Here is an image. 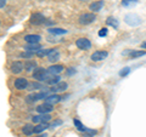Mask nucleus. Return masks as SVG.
<instances>
[{
  "mask_svg": "<svg viewBox=\"0 0 146 137\" xmlns=\"http://www.w3.org/2000/svg\"><path fill=\"white\" fill-rule=\"evenodd\" d=\"M49 74H50L49 70H45L44 68L38 67V68H35L34 72H33V78L38 81H48L50 79Z\"/></svg>",
  "mask_w": 146,
  "mask_h": 137,
  "instance_id": "obj_1",
  "label": "nucleus"
},
{
  "mask_svg": "<svg viewBox=\"0 0 146 137\" xmlns=\"http://www.w3.org/2000/svg\"><path fill=\"white\" fill-rule=\"evenodd\" d=\"M124 22L131 27H135L141 23V18L138 15H135V13H128L124 17Z\"/></svg>",
  "mask_w": 146,
  "mask_h": 137,
  "instance_id": "obj_2",
  "label": "nucleus"
},
{
  "mask_svg": "<svg viewBox=\"0 0 146 137\" xmlns=\"http://www.w3.org/2000/svg\"><path fill=\"white\" fill-rule=\"evenodd\" d=\"M95 18H96V16H95L94 13H84V15H82L79 17V23L80 24H90L95 21Z\"/></svg>",
  "mask_w": 146,
  "mask_h": 137,
  "instance_id": "obj_3",
  "label": "nucleus"
},
{
  "mask_svg": "<svg viewBox=\"0 0 146 137\" xmlns=\"http://www.w3.org/2000/svg\"><path fill=\"white\" fill-rule=\"evenodd\" d=\"M76 45H77V47L80 49V50H89L91 47V43L86 38H79V39H77Z\"/></svg>",
  "mask_w": 146,
  "mask_h": 137,
  "instance_id": "obj_4",
  "label": "nucleus"
},
{
  "mask_svg": "<svg viewBox=\"0 0 146 137\" xmlns=\"http://www.w3.org/2000/svg\"><path fill=\"white\" fill-rule=\"evenodd\" d=\"M31 23L34 26H39L45 23V17L42 15V13H33L31 16Z\"/></svg>",
  "mask_w": 146,
  "mask_h": 137,
  "instance_id": "obj_5",
  "label": "nucleus"
},
{
  "mask_svg": "<svg viewBox=\"0 0 146 137\" xmlns=\"http://www.w3.org/2000/svg\"><path fill=\"white\" fill-rule=\"evenodd\" d=\"M50 119H51V115L48 114H39V115H35L32 118V121L35 123V124H40V123H48Z\"/></svg>",
  "mask_w": 146,
  "mask_h": 137,
  "instance_id": "obj_6",
  "label": "nucleus"
},
{
  "mask_svg": "<svg viewBox=\"0 0 146 137\" xmlns=\"http://www.w3.org/2000/svg\"><path fill=\"white\" fill-rule=\"evenodd\" d=\"M52 111H54V106L52 104H49V103H44V104H40V106L36 107V112L40 114H48Z\"/></svg>",
  "mask_w": 146,
  "mask_h": 137,
  "instance_id": "obj_7",
  "label": "nucleus"
},
{
  "mask_svg": "<svg viewBox=\"0 0 146 137\" xmlns=\"http://www.w3.org/2000/svg\"><path fill=\"white\" fill-rule=\"evenodd\" d=\"M108 56L107 51H95L93 55H91V61L98 62V61H102Z\"/></svg>",
  "mask_w": 146,
  "mask_h": 137,
  "instance_id": "obj_8",
  "label": "nucleus"
},
{
  "mask_svg": "<svg viewBox=\"0 0 146 137\" xmlns=\"http://www.w3.org/2000/svg\"><path fill=\"white\" fill-rule=\"evenodd\" d=\"M63 97H61V96H58V95H56V94H54V95H49V96H46L45 97V103H49V104H56V103H58L61 101Z\"/></svg>",
  "mask_w": 146,
  "mask_h": 137,
  "instance_id": "obj_9",
  "label": "nucleus"
},
{
  "mask_svg": "<svg viewBox=\"0 0 146 137\" xmlns=\"http://www.w3.org/2000/svg\"><path fill=\"white\" fill-rule=\"evenodd\" d=\"M48 58L50 62H56L60 60V52L57 49H50L49 53H48Z\"/></svg>",
  "mask_w": 146,
  "mask_h": 137,
  "instance_id": "obj_10",
  "label": "nucleus"
},
{
  "mask_svg": "<svg viewBox=\"0 0 146 137\" xmlns=\"http://www.w3.org/2000/svg\"><path fill=\"white\" fill-rule=\"evenodd\" d=\"M42 40V36L38 35V34H28L25 36V41L28 43V44H35V43H39Z\"/></svg>",
  "mask_w": 146,
  "mask_h": 137,
  "instance_id": "obj_11",
  "label": "nucleus"
},
{
  "mask_svg": "<svg viewBox=\"0 0 146 137\" xmlns=\"http://www.w3.org/2000/svg\"><path fill=\"white\" fill-rule=\"evenodd\" d=\"M28 86V81H27L26 78H18L15 80V88L17 90H23Z\"/></svg>",
  "mask_w": 146,
  "mask_h": 137,
  "instance_id": "obj_12",
  "label": "nucleus"
},
{
  "mask_svg": "<svg viewBox=\"0 0 146 137\" xmlns=\"http://www.w3.org/2000/svg\"><path fill=\"white\" fill-rule=\"evenodd\" d=\"M23 63L22 62H13L11 65V72L15 73V74H18V73H21L22 70H23Z\"/></svg>",
  "mask_w": 146,
  "mask_h": 137,
  "instance_id": "obj_13",
  "label": "nucleus"
},
{
  "mask_svg": "<svg viewBox=\"0 0 146 137\" xmlns=\"http://www.w3.org/2000/svg\"><path fill=\"white\" fill-rule=\"evenodd\" d=\"M67 83H58L56 85H54V88L50 89L51 92H61V91H65L67 90Z\"/></svg>",
  "mask_w": 146,
  "mask_h": 137,
  "instance_id": "obj_14",
  "label": "nucleus"
},
{
  "mask_svg": "<svg viewBox=\"0 0 146 137\" xmlns=\"http://www.w3.org/2000/svg\"><path fill=\"white\" fill-rule=\"evenodd\" d=\"M102 6H104V1H102V0H98V1L91 3V4H90V6H89V9H90L91 11L98 12V11L101 10Z\"/></svg>",
  "mask_w": 146,
  "mask_h": 137,
  "instance_id": "obj_15",
  "label": "nucleus"
},
{
  "mask_svg": "<svg viewBox=\"0 0 146 137\" xmlns=\"http://www.w3.org/2000/svg\"><path fill=\"white\" fill-rule=\"evenodd\" d=\"M46 96H48L46 92H40V94H35V95H31V96H28L27 101H28V102H34V101H38V99H42L44 97H46Z\"/></svg>",
  "mask_w": 146,
  "mask_h": 137,
  "instance_id": "obj_16",
  "label": "nucleus"
},
{
  "mask_svg": "<svg viewBox=\"0 0 146 137\" xmlns=\"http://www.w3.org/2000/svg\"><path fill=\"white\" fill-rule=\"evenodd\" d=\"M49 73L50 74H60V73L63 70V66H60V65H54V66H51V67H49Z\"/></svg>",
  "mask_w": 146,
  "mask_h": 137,
  "instance_id": "obj_17",
  "label": "nucleus"
},
{
  "mask_svg": "<svg viewBox=\"0 0 146 137\" xmlns=\"http://www.w3.org/2000/svg\"><path fill=\"white\" fill-rule=\"evenodd\" d=\"M49 124L48 123H40V124H38L36 126H34V134H39V132H43L44 130L49 129Z\"/></svg>",
  "mask_w": 146,
  "mask_h": 137,
  "instance_id": "obj_18",
  "label": "nucleus"
},
{
  "mask_svg": "<svg viewBox=\"0 0 146 137\" xmlns=\"http://www.w3.org/2000/svg\"><path fill=\"white\" fill-rule=\"evenodd\" d=\"M129 53L130 58H136V57H141V56H145L146 52L145 51H124L123 55H128Z\"/></svg>",
  "mask_w": 146,
  "mask_h": 137,
  "instance_id": "obj_19",
  "label": "nucleus"
},
{
  "mask_svg": "<svg viewBox=\"0 0 146 137\" xmlns=\"http://www.w3.org/2000/svg\"><path fill=\"white\" fill-rule=\"evenodd\" d=\"M42 49V46L39 45V43H35V44H28L27 46L25 47V50H27V51H32V52H36L38 50Z\"/></svg>",
  "mask_w": 146,
  "mask_h": 137,
  "instance_id": "obj_20",
  "label": "nucleus"
},
{
  "mask_svg": "<svg viewBox=\"0 0 146 137\" xmlns=\"http://www.w3.org/2000/svg\"><path fill=\"white\" fill-rule=\"evenodd\" d=\"M73 123H74L77 130H79L80 132H83V134H84V132H88V131L90 130V129H86V127H85L83 124H82V123H80L78 119H74V120H73Z\"/></svg>",
  "mask_w": 146,
  "mask_h": 137,
  "instance_id": "obj_21",
  "label": "nucleus"
},
{
  "mask_svg": "<svg viewBox=\"0 0 146 137\" xmlns=\"http://www.w3.org/2000/svg\"><path fill=\"white\" fill-rule=\"evenodd\" d=\"M22 131H23V134L27 135V136H29L32 134H34V126H32L31 124H26L23 126V129H22Z\"/></svg>",
  "mask_w": 146,
  "mask_h": 137,
  "instance_id": "obj_22",
  "label": "nucleus"
},
{
  "mask_svg": "<svg viewBox=\"0 0 146 137\" xmlns=\"http://www.w3.org/2000/svg\"><path fill=\"white\" fill-rule=\"evenodd\" d=\"M106 23H107L108 26H112L115 29H118V26H119L118 21L116 20V18H113V17H108L107 21H106Z\"/></svg>",
  "mask_w": 146,
  "mask_h": 137,
  "instance_id": "obj_23",
  "label": "nucleus"
},
{
  "mask_svg": "<svg viewBox=\"0 0 146 137\" xmlns=\"http://www.w3.org/2000/svg\"><path fill=\"white\" fill-rule=\"evenodd\" d=\"M48 32H49V33H51V34H56V35L67 33V30L66 29H62V28H49Z\"/></svg>",
  "mask_w": 146,
  "mask_h": 137,
  "instance_id": "obj_24",
  "label": "nucleus"
},
{
  "mask_svg": "<svg viewBox=\"0 0 146 137\" xmlns=\"http://www.w3.org/2000/svg\"><path fill=\"white\" fill-rule=\"evenodd\" d=\"M138 4V0H122V6L125 7H131Z\"/></svg>",
  "mask_w": 146,
  "mask_h": 137,
  "instance_id": "obj_25",
  "label": "nucleus"
},
{
  "mask_svg": "<svg viewBox=\"0 0 146 137\" xmlns=\"http://www.w3.org/2000/svg\"><path fill=\"white\" fill-rule=\"evenodd\" d=\"M60 80H61L60 76H58V75H55V76H50V79L46 81V83H48L49 85H56V84L60 83Z\"/></svg>",
  "mask_w": 146,
  "mask_h": 137,
  "instance_id": "obj_26",
  "label": "nucleus"
},
{
  "mask_svg": "<svg viewBox=\"0 0 146 137\" xmlns=\"http://www.w3.org/2000/svg\"><path fill=\"white\" fill-rule=\"evenodd\" d=\"M49 53V50H44V49H40L36 51V56L38 57H44V56H48Z\"/></svg>",
  "mask_w": 146,
  "mask_h": 137,
  "instance_id": "obj_27",
  "label": "nucleus"
},
{
  "mask_svg": "<svg viewBox=\"0 0 146 137\" xmlns=\"http://www.w3.org/2000/svg\"><path fill=\"white\" fill-rule=\"evenodd\" d=\"M35 67V62H27V63H25V68H26V70H28V72H31L33 68Z\"/></svg>",
  "mask_w": 146,
  "mask_h": 137,
  "instance_id": "obj_28",
  "label": "nucleus"
},
{
  "mask_svg": "<svg viewBox=\"0 0 146 137\" xmlns=\"http://www.w3.org/2000/svg\"><path fill=\"white\" fill-rule=\"evenodd\" d=\"M130 72V68L129 67H125V68H123V69L119 72V75L121 76H125V75H128V73Z\"/></svg>",
  "mask_w": 146,
  "mask_h": 137,
  "instance_id": "obj_29",
  "label": "nucleus"
},
{
  "mask_svg": "<svg viewBox=\"0 0 146 137\" xmlns=\"http://www.w3.org/2000/svg\"><path fill=\"white\" fill-rule=\"evenodd\" d=\"M28 86H29V89H31V90H35V89L42 88V85L38 84V83H31V84H28Z\"/></svg>",
  "mask_w": 146,
  "mask_h": 137,
  "instance_id": "obj_30",
  "label": "nucleus"
},
{
  "mask_svg": "<svg viewBox=\"0 0 146 137\" xmlns=\"http://www.w3.org/2000/svg\"><path fill=\"white\" fill-rule=\"evenodd\" d=\"M107 35V29L106 28H102L99 30V36H106Z\"/></svg>",
  "mask_w": 146,
  "mask_h": 137,
  "instance_id": "obj_31",
  "label": "nucleus"
},
{
  "mask_svg": "<svg viewBox=\"0 0 146 137\" xmlns=\"http://www.w3.org/2000/svg\"><path fill=\"white\" fill-rule=\"evenodd\" d=\"M61 124H62L61 120H56V121H54L52 124H51V127H56L57 125H61Z\"/></svg>",
  "mask_w": 146,
  "mask_h": 137,
  "instance_id": "obj_32",
  "label": "nucleus"
},
{
  "mask_svg": "<svg viewBox=\"0 0 146 137\" xmlns=\"http://www.w3.org/2000/svg\"><path fill=\"white\" fill-rule=\"evenodd\" d=\"M74 73H76V70L73 69V68H70V69L67 70V74H68V75H72V74H74Z\"/></svg>",
  "mask_w": 146,
  "mask_h": 137,
  "instance_id": "obj_33",
  "label": "nucleus"
},
{
  "mask_svg": "<svg viewBox=\"0 0 146 137\" xmlns=\"http://www.w3.org/2000/svg\"><path fill=\"white\" fill-rule=\"evenodd\" d=\"M5 6V0H1V9Z\"/></svg>",
  "mask_w": 146,
  "mask_h": 137,
  "instance_id": "obj_34",
  "label": "nucleus"
},
{
  "mask_svg": "<svg viewBox=\"0 0 146 137\" xmlns=\"http://www.w3.org/2000/svg\"><path fill=\"white\" fill-rule=\"evenodd\" d=\"M46 136H48V135H45V134H44V135H40V136H36V137H46Z\"/></svg>",
  "mask_w": 146,
  "mask_h": 137,
  "instance_id": "obj_35",
  "label": "nucleus"
},
{
  "mask_svg": "<svg viewBox=\"0 0 146 137\" xmlns=\"http://www.w3.org/2000/svg\"><path fill=\"white\" fill-rule=\"evenodd\" d=\"M141 47H146V43H144L143 45H141Z\"/></svg>",
  "mask_w": 146,
  "mask_h": 137,
  "instance_id": "obj_36",
  "label": "nucleus"
},
{
  "mask_svg": "<svg viewBox=\"0 0 146 137\" xmlns=\"http://www.w3.org/2000/svg\"><path fill=\"white\" fill-rule=\"evenodd\" d=\"M79 1H86V0H79Z\"/></svg>",
  "mask_w": 146,
  "mask_h": 137,
  "instance_id": "obj_37",
  "label": "nucleus"
}]
</instances>
